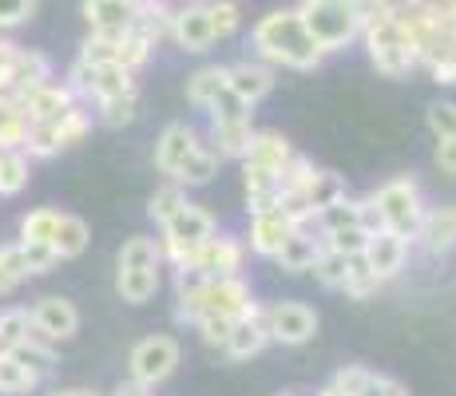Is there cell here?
<instances>
[{
	"mask_svg": "<svg viewBox=\"0 0 456 396\" xmlns=\"http://www.w3.org/2000/svg\"><path fill=\"white\" fill-rule=\"evenodd\" d=\"M262 313L254 302L250 286L242 274L234 278H203L199 270L175 266V321L195 325L199 317H226V321H242V317Z\"/></svg>",
	"mask_w": 456,
	"mask_h": 396,
	"instance_id": "obj_1",
	"label": "cell"
},
{
	"mask_svg": "<svg viewBox=\"0 0 456 396\" xmlns=\"http://www.w3.org/2000/svg\"><path fill=\"white\" fill-rule=\"evenodd\" d=\"M250 52L266 60L270 68H290V72H314L322 68V48L305 32L297 8H274L250 28Z\"/></svg>",
	"mask_w": 456,
	"mask_h": 396,
	"instance_id": "obj_2",
	"label": "cell"
},
{
	"mask_svg": "<svg viewBox=\"0 0 456 396\" xmlns=\"http://www.w3.org/2000/svg\"><path fill=\"white\" fill-rule=\"evenodd\" d=\"M362 40H365V52H370V64L385 79H405L417 68L413 44H409V36H405L401 12H397V4H389V0H373V4H365Z\"/></svg>",
	"mask_w": 456,
	"mask_h": 396,
	"instance_id": "obj_3",
	"label": "cell"
},
{
	"mask_svg": "<svg viewBox=\"0 0 456 396\" xmlns=\"http://www.w3.org/2000/svg\"><path fill=\"white\" fill-rule=\"evenodd\" d=\"M297 16H302L305 32L322 48V56L346 52L354 40H362L365 4L362 0H297Z\"/></svg>",
	"mask_w": 456,
	"mask_h": 396,
	"instance_id": "obj_4",
	"label": "cell"
},
{
	"mask_svg": "<svg viewBox=\"0 0 456 396\" xmlns=\"http://www.w3.org/2000/svg\"><path fill=\"white\" fill-rule=\"evenodd\" d=\"M210 234H218V222L207 214L203 206H195V202L187 198V202H183V206L175 210V214L159 226L163 262H171V266H183V262H187Z\"/></svg>",
	"mask_w": 456,
	"mask_h": 396,
	"instance_id": "obj_5",
	"label": "cell"
},
{
	"mask_svg": "<svg viewBox=\"0 0 456 396\" xmlns=\"http://www.w3.org/2000/svg\"><path fill=\"white\" fill-rule=\"evenodd\" d=\"M373 206L381 210V222L385 230L401 234L413 242L417 238V226H420V214H425V195H420V182L417 179H389L373 190Z\"/></svg>",
	"mask_w": 456,
	"mask_h": 396,
	"instance_id": "obj_6",
	"label": "cell"
},
{
	"mask_svg": "<svg viewBox=\"0 0 456 396\" xmlns=\"http://www.w3.org/2000/svg\"><path fill=\"white\" fill-rule=\"evenodd\" d=\"M68 84H72V92L80 95V103H87V108L103 100H116V95L139 92L135 72L116 68V64H92V60H80V56L68 68Z\"/></svg>",
	"mask_w": 456,
	"mask_h": 396,
	"instance_id": "obj_7",
	"label": "cell"
},
{
	"mask_svg": "<svg viewBox=\"0 0 456 396\" xmlns=\"http://www.w3.org/2000/svg\"><path fill=\"white\" fill-rule=\"evenodd\" d=\"M92 111H87V103H76L68 116L52 119V123H32L28 131V143H24V155L28 158H52L60 151H68V147L84 143L87 135H92Z\"/></svg>",
	"mask_w": 456,
	"mask_h": 396,
	"instance_id": "obj_8",
	"label": "cell"
},
{
	"mask_svg": "<svg viewBox=\"0 0 456 396\" xmlns=\"http://www.w3.org/2000/svg\"><path fill=\"white\" fill-rule=\"evenodd\" d=\"M155 56V44L139 32H116V36H103V32H87V40L80 44V60L92 64H116L127 72H143Z\"/></svg>",
	"mask_w": 456,
	"mask_h": 396,
	"instance_id": "obj_9",
	"label": "cell"
},
{
	"mask_svg": "<svg viewBox=\"0 0 456 396\" xmlns=\"http://www.w3.org/2000/svg\"><path fill=\"white\" fill-rule=\"evenodd\" d=\"M183 360V349L175 337H167V333H155V337H143L131 345L127 353V376L139 384H147V389H159L163 381H171L175 368H179Z\"/></svg>",
	"mask_w": 456,
	"mask_h": 396,
	"instance_id": "obj_10",
	"label": "cell"
},
{
	"mask_svg": "<svg viewBox=\"0 0 456 396\" xmlns=\"http://www.w3.org/2000/svg\"><path fill=\"white\" fill-rule=\"evenodd\" d=\"M183 266L199 270L203 278H234L247 266V242H239V238H231V234H210Z\"/></svg>",
	"mask_w": 456,
	"mask_h": 396,
	"instance_id": "obj_11",
	"label": "cell"
},
{
	"mask_svg": "<svg viewBox=\"0 0 456 396\" xmlns=\"http://www.w3.org/2000/svg\"><path fill=\"white\" fill-rule=\"evenodd\" d=\"M262 321H266L270 341L290 345V349L314 341V333H318V313L305 302H274L270 310H262Z\"/></svg>",
	"mask_w": 456,
	"mask_h": 396,
	"instance_id": "obj_12",
	"label": "cell"
},
{
	"mask_svg": "<svg viewBox=\"0 0 456 396\" xmlns=\"http://www.w3.org/2000/svg\"><path fill=\"white\" fill-rule=\"evenodd\" d=\"M171 44L191 56L215 48V28H210V16L203 0H175V16H171Z\"/></svg>",
	"mask_w": 456,
	"mask_h": 396,
	"instance_id": "obj_13",
	"label": "cell"
},
{
	"mask_svg": "<svg viewBox=\"0 0 456 396\" xmlns=\"http://www.w3.org/2000/svg\"><path fill=\"white\" fill-rule=\"evenodd\" d=\"M80 103V95L72 92V84L68 79H44L40 87H32V92L20 95V111L28 116L32 123H52L60 116H68V111Z\"/></svg>",
	"mask_w": 456,
	"mask_h": 396,
	"instance_id": "obj_14",
	"label": "cell"
},
{
	"mask_svg": "<svg viewBox=\"0 0 456 396\" xmlns=\"http://www.w3.org/2000/svg\"><path fill=\"white\" fill-rule=\"evenodd\" d=\"M80 12L92 32L116 36V32H135L143 0H80Z\"/></svg>",
	"mask_w": 456,
	"mask_h": 396,
	"instance_id": "obj_15",
	"label": "cell"
},
{
	"mask_svg": "<svg viewBox=\"0 0 456 396\" xmlns=\"http://www.w3.org/2000/svg\"><path fill=\"white\" fill-rule=\"evenodd\" d=\"M297 230L294 218L286 214L282 206L274 210H258V214H250V234H247V250L258 254V258H270L274 262V254L286 246V238Z\"/></svg>",
	"mask_w": 456,
	"mask_h": 396,
	"instance_id": "obj_16",
	"label": "cell"
},
{
	"mask_svg": "<svg viewBox=\"0 0 456 396\" xmlns=\"http://www.w3.org/2000/svg\"><path fill=\"white\" fill-rule=\"evenodd\" d=\"M28 313H32V325H37L44 337L56 341V345L80 333V310L60 294H48V297H40V302H32Z\"/></svg>",
	"mask_w": 456,
	"mask_h": 396,
	"instance_id": "obj_17",
	"label": "cell"
},
{
	"mask_svg": "<svg viewBox=\"0 0 456 396\" xmlns=\"http://www.w3.org/2000/svg\"><path fill=\"white\" fill-rule=\"evenodd\" d=\"M199 147H203V135H199L191 123H171V127H163V135L155 139V166H159V174L171 179Z\"/></svg>",
	"mask_w": 456,
	"mask_h": 396,
	"instance_id": "obj_18",
	"label": "cell"
},
{
	"mask_svg": "<svg viewBox=\"0 0 456 396\" xmlns=\"http://www.w3.org/2000/svg\"><path fill=\"white\" fill-rule=\"evenodd\" d=\"M226 72H231V92L242 95V100L250 103V108H258L262 100H266L270 92H274V72L278 68H270L266 60L250 56V60H239V64H226Z\"/></svg>",
	"mask_w": 456,
	"mask_h": 396,
	"instance_id": "obj_19",
	"label": "cell"
},
{
	"mask_svg": "<svg viewBox=\"0 0 456 396\" xmlns=\"http://www.w3.org/2000/svg\"><path fill=\"white\" fill-rule=\"evenodd\" d=\"M365 262L373 266V274L381 281L397 278L409 262V238L393 234V230H377L370 234V246H365Z\"/></svg>",
	"mask_w": 456,
	"mask_h": 396,
	"instance_id": "obj_20",
	"label": "cell"
},
{
	"mask_svg": "<svg viewBox=\"0 0 456 396\" xmlns=\"http://www.w3.org/2000/svg\"><path fill=\"white\" fill-rule=\"evenodd\" d=\"M266 345H270L266 321H262V313H254V317H242V321L231 325V337H226V345H223V357L234 360V365H242V360L258 357Z\"/></svg>",
	"mask_w": 456,
	"mask_h": 396,
	"instance_id": "obj_21",
	"label": "cell"
},
{
	"mask_svg": "<svg viewBox=\"0 0 456 396\" xmlns=\"http://www.w3.org/2000/svg\"><path fill=\"white\" fill-rule=\"evenodd\" d=\"M417 242L428 254H449L456 246V206H425L417 226Z\"/></svg>",
	"mask_w": 456,
	"mask_h": 396,
	"instance_id": "obj_22",
	"label": "cell"
},
{
	"mask_svg": "<svg viewBox=\"0 0 456 396\" xmlns=\"http://www.w3.org/2000/svg\"><path fill=\"white\" fill-rule=\"evenodd\" d=\"M242 190H247V210L258 214V210H274L278 198H282V179L270 166H254L242 163Z\"/></svg>",
	"mask_w": 456,
	"mask_h": 396,
	"instance_id": "obj_23",
	"label": "cell"
},
{
	"mask_svg": "<svg viewBox=\"0 0 456 396\" xmlns=\"http://www.w3.org/2000/svg\"><path fill=\"white\" fill-rule=\"evenodd\" d=\"M322 234L314 238V230L305 226V230H294L290 238H286V246L274 254V262H278V270L282 274H310L314 270V262H318V254H322Z\"/></svg>",
	"mask_w": 456,
	"mask_h": 396,
	"instance_id": "obj_24",
	"label": "cell"
},
{
	"mask_svg": "<svg viewBox=\"0 0 456 396\" xmlns=\"http://www.w3.org/2000/svg\"><path fill=\"white\" fill-rule=\"evenodd\" d=\"M294 158V147L290 139L282 135V131H254L247 155L239 158V163H254V166H270V171L282 174V166Z\"/></svg>",
	"mask_w": 456,
	"mask_h": 396,
	"instance_id": "obj_25",
	"label": "cell"
},
{
	"mask_svg": "<svg viewBox=\"0 0 456 396\" xmlns=\"http://www.w3.org/2000/svg\"><path fill=\"white\" fill-rule=\"evenodd\" d=\"M44 79H52V60L44 56V52H32V48H20L12 60V68H8L4 84L16 92V100H20L24 92H32V87H40Z\"/></svg>",
	"mask_w": 456,
	"mask_h": 396,
	"instance_id": "obj_26",
	"label": "cell"
},
{
	"mask_svg": "<svg viewBox=\"0 0 456 396\" xmlns=\"http://www.w3.org/2000/svg\"><path fill=\"white\" fill-rule=\"evenodd\" d=\"M254 139V123L250 116L242 119H210V147L218 151V158H242Z\"/></svg>",
	"mask_w": 456,
	"mask_h": 396,
	"instance_id": "obj_27",
	"label": "cell"
},
{
	"mask_svg": "<svg viewBox=\"0 0 456 396\" xmlns=\"http://www.w3.org/2000/svg\"><path fill=\"white\" fill-rule=\"evenodd\" d=\"M231 87V72H226V64H203L199 72L187 76V103L199 111H207L210 103L218 100V95Z\"/></svg>",
	"mask_w": 456,
	"mask_h": 396,
	"instance_id": "obj_28",
	"label": "cell"
},
{
	"mask_svg": "<svg viewBox=\"0 0 456 396\" xmlns=\"http://www.w3.org/2000/svg\"><path fill=\"white\" fill-rule=\"evenodd\" d=\"M116 294L127 305H143L159 294V266H143V270H119L116 274Z\"/></svg>",
	"mask_w": 456,
	"mask_h": 396,
	"instance_id": "obj_29",
	"label": "cell"
},
{
	"mask_svg": "<svg viewBox=\"0 0 456 396\" xmlns=\"http://www.w3.org/2000/svg\"><path fill=\"white\" fill-rule=\"evenodd\" d=\"M87 242H92V226L76 214H60V226H56V234H52V246H56L60 262L80 258L87 250Z\"/></svg>",
	"mask_w": 456,
	"mask_h": 396,
	"instance_id": "obj_30",
	"label": "cell"
},
{
	"mask_svg": "<svg viewBox=\"0 0 456 396\" xmlns=\"http://www.w3.org/2000/svg\"><path fill=\"white\" fill-rule=\"evenodd\" d=\"M218 174V151L210 143H203L195 155L187 158V163L179 166V171L171 174V182H179V187H187V190H195V187H207L210 179Z\"/></svg>",
	"mask_w": 456,
	"mask_h": 396,
	"instance_id": "obj_31",
	"label": "cell"
},
{
	"mask_svg": "<svg viewBox=\"0 0 456 396\" xmlns=\"http://www.w3.org/2000/svg\"><path fill=\"white\" fill-rule=\"evenodd\" d=\"M12 357H16V360H24V365H28L37 376H48L52 368H56V341L44 337L37 325H32L28 341H24V345H16V349H12Z\"/></svg>",
	"mask_w": 456,
	"mask_h": 396,
	"instance_id": "obj_32",
	"label": "cell"
},
{
	"mask_svg": "<svg viewBox=\"0 0 456 396\" xmlns=\"http://www.w3.org/2000/svg\"><path fill=\"white\" fill-rule=\"evenodd\" d=\"M44 376L32 373L24 360H16L12 353H0V396H28L40 389Z\"/></svg>",
	"mask_w": 456,
	"mask_h": 396,
	"instance_id": "obj_33",
	"label": "cell"
},
{
	"mask_svg": "<svg viewBox=\"0 0 456 396\" xmlns=\"http://www.w3.org/2000/svg\"><path fill=\"white\" fill-rule=\"evenodd\" d=\"M28 278L32 270H28V258H24V246L20 242L0 246V297H12Z\"/></svg>",
	"mask_w": 456,
	"mask_h": 396,
	"instance_id": "obj_34",
	"label": "cell"
},
{
	"mask_svg": "<svg viewBox=\"0 0 456 396\" xmlns=\"http://www.w3.org/2000/svg\"><path fill=\"white\" fill-rule=\"evenodd\" d=\"M119 270H143V266H163V246L159 238H147V234H135L119 246V258H116Z\"/></svg>",
	"mask_w": 456,
	"mask_h": 396,
	"instance_id": "obj_35",
	"label": "cell"
},
{
	"mask_svg": "<svg viewBox=\"0 0 456 396\" xmlns=\"http://www.w3.org/2000/svg\"><path fill=\"white\" fill-rule=\"evenodd\" d=\"M32 179V158L24 151H0V198H16Z\"/></svg>",
	"mask_w": 456,
	"mask_h": 396,
	"instance_id": "obj_36",
	"label": "cell"
},
{
	"mask_svg": "<svg viewBox=\"0 0 456 396\" xmlns=\"http://www.w3.org/2000/svg\"><path fill=\"white\" fill-rule=\"evenodd\" d=\"M28 131H32V119L20 111V103L0 108V151H24Z\"/></svg>",
	"mask_w": 456,
	"mask_h": 396,
	"instance_id": "obj_37",
	"label": "cell"
},
{
	"mask_svg": "<svg viewBox=\"0 0 456 396\" xmlns=\"http://www.w3.org/2000/svg\"><path fill=\"white\" fill-rule=\"evenodd\" d=\"M357 206H362V198H333L330 206H322L318 214H314V230L318 234H330V230H341V226H357Z\"/></svg>",
	"mask_w": 456,
	"mask_h": 396,
	"instance_id": "obj_38",
	"label": "cell"
},
{
	"mask_svg": "<svg viewBox=\"0 0 456 396\" xmlns=\"http://www.w3.org/2000/svg\"><path fill=\"white\" fill-rule=\"evenodd\" d=\"M349 258H354V254H341V250L322 246V254H318V262H314L310 274L318 278V286L341 289V286H346V278H349Z\"/></svg>",
	"mask_w": 456,
	"mask_h": 396,
	"instance_id": "obj_39",
	"label": "cell"
},
{
	"mask_svg": "<svg viewBox=\"0 0 456 396\" xmlns=\"http://www.w3.org/2000/svg\"><path fill=\"white\" fill-rule=\"evenodd\" d=\"M32 333V313L20 305H8L0 310V353H12L16 345H24Z\"/></svg>",
	"mask_w": 456,
	"mask_h": 396,
	"instance_id": "obj_40",
	"label": "cell"
},
{
	"mask_svg": "<svg viewBox=\"0 0 456 396\" xmlns=\"http://www.w3.org/2000/svg\"><path fill=\"white\" fill-rule=\"evenodd\" d=\"M95 119L103 123V127H127V123H135L139 116V92H127V95H116V100H103V103H92Z\"/></svg>",
	"mask_w": 456,
	"mask_h": 396,
	"instance_id": "obj_41",
	"label": "cell"
},
{
	"mask_svg": "<svg viewBox=\"0 0 456 396\" xmlns=\"http://www.w3.org/2000/svg\"><path fill=\"white\" fill-rule=\"evenodd\" d=\"M207 16H210V28H215V40H231L234 32L242 28V8L239 0H203Z\"/></svg>",
	"mask_w": 456,
	"mask_h": 396,
	"instance_id": "obj_42",
	"label": "cell"
},
{
	"mask_svg": "<svg viewBox=\"0 0 456 396\" xmlns=\"http://www.w3.org/2000/svg\"><path fill=\"white\" fill-rule=\"evenodd\" d=\"M385 281L373 274V266L370 262H365V254H354V258H349V278H346V294L349 297H357V302H365V297L370 294H377V289H381Z\"/></svg>",
	"mask_w": 456,
	"mask_h": 396,
	"instance_id": "obj_43",
	"label": "cell"
},
{
	"mask_svg": "<svg viewBox=\"0 0 456 396\" xmlns=\"http://www.w3.org/2000/svg\"><path fill=\"white\" fill-rule=\"evenodd\" d=\"M56 226H60V210H52V206L28 210L20 218V242H52Z\"/></svg>",
	"mask_w": 456,
	"mask_h": 396,
	"instance_id": "obj_44",
	"label": "cell"
},
{
	"mask_svg": "<svg viewBox=\"0 0 456 396\" xmlns=\"http://www.w3.org/2000/svg\"><path fill=\"white\" fill-rule=\"evenodd\" d=\"M187 202V187H179V182H167V187H159L151 195V202H147V218H151L155 226H163L167 218L175 214V210Z\"/></svg>",
	"mask_w": 456,
	"mask_h": 396,
	"instance_id": "obj_45",
	"label": "cell"
},
{
	"mask_svg": "<svg viewBox=\"0 0 456 396\" xmlns=\"http://www.w3.org/2000/svg\"><path fill=\"white\" fill-rule=\"evenodd\" d=\"M425 123L436 139H456V103L452 100H433L425 111Z\"/></svg>",
	"mask_w": 456,
	"mask_h": 396,
	"instance_id": "obj_46",
	"label": "cell"
},
{
	"mask_svg": "<svg viewBox=\"0 0 456 396\" xmlns=\"http://www.w3.org/2000/svg\"><path fill=\"white\" fill-rule=\"evenodd\" d=\"M322 242H326L330 250H341V254H365V246H370V234H365L362 226H341V230L322 234Z\"/></svg>",
	"mask_w": 456,
	"mask_h": 396,
	"instance_id": "obj_47",
	"label": "cell"
},
{
	"mask_svg": "<svg viewBox=\"0 0 456 396\" xmlns=\"http://www.w3.org/2000/svg\"><path fill=\"white\" fill-rule=\"evenodd\" d=\"M37 16V0H0V32H12Z\"/></svg>",
	"mask_w": 456,
	"mask_h": 396,
	"instance_id": "obj_48",
	"label": "cell"
},
{
	"mask_svg": "<svg viewBox=\"0 0 456 396\" xmlns=\"http://www.w3.org/2000/svg\"><path fill=\"white\" fill-rule=\"evenodd\" d=\"M370 376H373V368H365V365H346V368H338V376H333V389L338 392H346V396H362L365 392V384H370Z\"/></svg>",
	"mask_w": 456,
	"mask_h": 396,
	"instance_id": "obj_49",
	"label": "cell"
},
{
	"mask_svg": "<svg viewBox=\"0 0 456 396\" xmlns=\"http://www.w3.org/2000/svg\"><path fill=\"white\" fill-rule=\"evenodd\" d=\"M231 325L234 321H226V317H199L191 329L203 337V345H210V349H223L226 345V337H231Z\"/></svg>",
	"mask_w": 456,
	"mask_h": 396,
	"instance_id": "obj_50",
	"label": "cell"
},
{
	"mask_svg": "<svg viewBox=\"0 0 456 396\" xmlns=\"http://www.w3.org/2000/svg\"><path fill=\"white\" fill-rule=\"evenodd\" d=\"M20 246H24V258H28L32 278L48 274V270L60 262V254H56V246H52V242H20Z\"/></svg>",
	"mask_w": 456,
	"mask_h": 396,
	"instance_id": "obj_51",
	"label": "cell"
},
{
	"mask_svg": "<svg viewBox=\"0 0 456 396\" xmlns=\"http://www.w3.org/2000/svg\"><path fill=\"white\" fill-rule=\"evenodd\" d=\"M362 396H409V389L397 381V376H381V373H373Z\"/></svg>",
	"mask_w": 456,
	"mask_h": 396,
	"instance_id": "obj_52",
	"label": "cell"
},
{
	"mask_svg": "<svg viewBox=\"0 0 456 396\" xmlns=\"http://www.w3.org/2000/svg\"><path fill=\"white\" fill-rule=\"evenodd\" d=\"M357 226H362L365 234L385 230V222H381V210L373 206V198H362V206H357Z\"/></svg>",
	"mask_w": 456,
	"mask_h": 396,
	"instance_id": "obj_53",
	"label": "cell"
},
{
	"mask_svg": "<svg viewBox=\"0 0 456 396\" xmlns=\"http://www.w3.org/2000/svg\"><path fill=\"white\" fill-rule=\"evenodd\" d=\"M425 72L436 79V84L444 87H456V56H444V60H433V64H425Z\"/></svg>",
	"mask_w": 456,
	"mask_h": 396,
	"instance_id": "obj_54",
	"label": "cell"
},
{
	"mask_svg": "<svg viewBox=\"0 0 456 396\" xmlns=\"http://www.w3.org/2000/svg\"><path fill=\"white\" fill-rule=\"evenodd\" d=\"M436 166L441 174H456V139H436Z\"/></svg>",
	"mask_w": 456,
	"mask_h": 396,
	"instance_id": "obj_55",
	"label": "cell"
},
{
	"mask_svg": "<svg viewBox=\"0 0 456 396\" xmlns=\"http://www.w3.org/2000/svg\"><path fill=\"white\" fill-rule=\"evenodd\" d=\"M16 52H20V44L8 40V36H0V84H4V76H8V68H12Z\"/></svg>",
	"mask_w": 456,
	"mask_h": 396,
	"instance_id": "obj_56",
	"label": "cell"
},
{
	"mask_svg": "<svg viewBox=\"0 0 456 396\" xmlns=\"http://www.w3.org/2000/svg\"><path fill=\"white\" fill-rule=\"evenodd\" d=\"M155 389H147V384H139V381H131V376H127V381L124 384H116V392H111V396H151Z\"/></svg>",
	"mask_w": 456,
	"mask_h": 396,
	"instance_id": "obj_57",
	"label": "cell"
},
{
	"mask_svg": "<svg viewBox=\"0 0 456 396\" xmlns=\"http://www.w3.org/2000/svg\"><path fill=\"white\" fill-rule=\"evenodd\" d=\"M48 396H100V392H92V389H56Z\"/></svg>",
	"mask_w": 456,
	"mask_h": 396,
	"instance_id": "obj_58",
	"label": "cell"
},
{
	"mask_svg": "<svg viewBox=\"0 0 456 396\" xmlns=\"http://www.w3.org/2000/svg\"><path fill=\"white\" fill-rule=\"evenodd\" d=\"M318 396H346V392H338V389H333V384H326V389H322Z\"/></svg>",
	"mask_w": 456,
	"mask_h": 396,
	"instance_id": "obj_59",
	"label": "cell"
},
{
	"mask_svg": "<svg viewBox=\"0 0 456 396\" xmlns=\"http://www.w3.org/2000/svg\"><path fill=\"white\" fill-rule=\"evenodd\" d=\"M389 4H413V0H389Z\"/></svg>",
	"mask_w": 456,
	"mask_h": 396,
	"instance_id": "obj_60",
	"label": "cell"
},
{
	"mask_svg": "<svg viewBox=\"0 0 456 396\" xmlns=\"http://www.w3.org/2000/svg\"><path fill=\"white\" fill-rule=\"evenodd\" d=\"M449 12H452V16H456V0H449Z\"/></svg>",
	"mask_w": 456,
	"mask_h": 396,
	"instance_id": "obj_61",
	"label": "cell"
},
{
	"mask_svg": "<svg viewBox=\"0 0 456 396\" xmlns=\"http://www.w3.org/2000/svg\"><path fill=\"white\" fill-rule=\"evenodd\" d=\"M282 396H297V392H282Z\"/></svg>",
	"mask_w": 456,
	"mask_h": 396,
	"instance_id": "obj_62",
	"label": "cell"
},
{
	"mask_svg": "<svg viewBox=\"0 0 456 396\" xmlns=\"http://www.w3.org/2000/svg\"><path fill=\"white\" fill-rule=\"evenodd\" d=\"M362 4H373V0H362Z\"/></svg>",
	"mask_w": 456,
	"mask_h": 396,
	"instance_id": "obj_63",
	"label": "cell"
}]
</instances>
